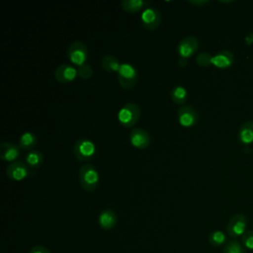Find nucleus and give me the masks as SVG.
I'll return each instance as SVG.
<instances>
[{"label": "nucleus", "mask_w": 253, "mask_h": 253, "mask_svg": "<svg viewBox=\"0 0 253 253\" xmlns=\"http://www.w3.org/2000/svg\"><path fill=\"white\" fill-rule=\"evenodd\" d=\"M121 6L127 13H136L144 10L148 6V3L142 0H123Z\"/></svg>", "instance_id": "19"}, {"label": "nucleus", "mask_w": 253, "mask_h": 253, "mask_svg": "<svg viewBox=\"0 0 253 253\" xmlns=\"http://www.w3.org/2000/svg\"><path fill=\"white\" fill-rule=\"evenodd\" d=\"M29 253H51L48 248L42 245H36L31 248Z\"/></svg>", "instance_id": "27"}, {"label": "nucleus", "mask_w": 253, "mask_h": 253, "mask_svg": "<svg viewBox=\"0 0 253 253\" xmlns=\"http://www.w3.org/2000/svg\"><path fill=\"white\" fill-rule=\"evenodd\" d=\"M241 244L245 249L253 250V230H246L241 236Z\"/></svg>", "instance_id": "26"}, {"label": "nucleus", "mask_w": 253, "mask_h": 253, "mask_svg": "<svg viewBox=\"0 0 253 253\" xmlns=\"http://www.w3.org/2000/svg\"><path fill=\"white\" fill-rule=\"evenodd\" d=\"M170 97L174 104L182 107L188 100V91L184 86L177 85L171 90Z\"/></svg>", "instance_id": "20"}, {"label": "nucleus", "mask_w": 253, "mask_h": 253, "mask_svg": "<svg viewBox=\"0 0 253 253\" xmlns=\"http://www.w3.org/2000/svg\"><path fill=\"white\" fill-rule=\"evenodd\" d=\"M43 162V155L40 150L33 149L26 155V164L32 169H38Z\"/></svg>", "instance_id": "21"}, {"label": "nucleus", "mask_w": 253, "mask_h": 253, "mask_svg": "<svg viewBox=\"0 0 253 253\" xmlns=\"http://www.w3.org/2000/svg\"><path fill=\"white\" fill-rule=\"evenodd\" d=\"M77 73H78V76L82 80H88L93 75V68L90 64L85 63V64L77 67Z\"/></svg>", "instance_id": "24"}, {"label": "nucleus", "mask_w": 253, "mask_h": 253, "mask_svg": "<svg viewBox=\"0 0 253 253\" xmlns=\"http://www.w3.org/2000/svg\"><path fill=\"white\" fill-rule=\"evenodd\" d=\"M78 76L77 69L68 63L60 64L54 71V78L59 83H70Z\"/></svg>", "instance_id": "11"}, {"label": "nucleus", "mask_w": 253, "mask_h": 253, "mask_svg": "<svg viewBox=\"0 0 253 253\" xmlns=\"http://www.w3.org/2000/svg\"><path fill=\"white\" fill-rule=\"evenodd\" d=\"M66 54L69 61L79 67L87 62L88 48L82 42L76 41L68 45Z\"/></svg>", "instance_id": "5"}, {"label": "nucleus", "mask_w": 253, "mask_h": 253, "mask_svg": "<svg viewBox=\"0 0 253 253\" xmlns=\"http://www.w3.org/2000/svg\"><path fill=\"white\" fill-rule=\"evenodd\" d=\"M222 253H246V249L237 240H231L225 244Z\"/></svg>", "instance_id": "23"}, {"label": "nucleus", "mask_w": 253, "mask_h": 253, "mask_svg": "<svg viewBox=\"0 0 253 253\" xmlns=\"http://www.w3.org/2000/svg\"><path fill=\"white\" fill-rule=\"evenodd\" d=\"M129 141L134 148L145 149L150 145L151 138L145 129L141 127H134L129 133Z\"/></svg>", "instance_id": "10"}, {"label": "nucleus", "mask_w": 253, "mask_h": 253, "mask_svg": "<svg viewBox=\"0 0 253 253\" xmlns=\"http://www.w3.org/2000/svg\"><path fill=\"white\" fill-rule=\"evenodd\" d=\"M247 227V218L243 213H236L229 219L227 226H226V232L228 235L232 238H236L239 236H242Z\"/></svg>", "instance_id": "8"}, {"label": "nucleus", "mask_w": 253, "mask_h": 253, "mask_svg": "<svg viewBox=\"0 0 253 253\" xmlns=\"http://www.w3.org/2000/svg\"><path fill=\"white\" fill-rule=\"evenodd\" d=\"M140 109L135 103L125 104L118 113V121L124 127H132L140 118Z\"/></svg>", "instance_id": "2"}, {"label": "nucleus", "mask_w": 253, "mask_h": 253, "mask_svg": "<svg viewBox=\"0 0 253 253\" xmlns=\"http://www.w3.org/2000/svg\"><path fill=\"white\" fill-rule=\"evenodd\" d=\"M199 48V40L194 36H188L183 38L178 45L177 52L181 58L187 59L194 55Z\"/></svg>", "instance_id": "9"}, {"label": "nucleus", "mask_w": 253, "mask_h": 253, "mask_svg": "<svg viewBox=\"0 0 253 253\" xmlns=\"http://www.w3.org/2000/svg\"><path fill=\"white\" fill-rule=\"evenodd\" d=\"M209 242L214 247L221 246L226 242V235L221 230H214L210 234Z\"/></svg>", "instance_id": "22"}, {"label": "nucleus", "mask_w": 253, "mask_h": 253, "mask_svg": "<svg viewBox=\"0 0 253 253\" xmlns=\"http://www.w3.org/2000/svg\"><path fill=\"white\" fill-rule=\"evenodd\" d=\"M78 179L80 186L86 192H94L100 183V175L98 170L94 165L89 163L80 167L78 171Z\"/></svg>", "instance_id": "1"}, {"label": "nucleus", "mask_w": 253, "mask_h": 253, "mask_svg": "<svg viewBox=\"0 0 253 253\" xmlns=\"http://www.w3.org/2000/svg\"><path fill=\"white\" fill-rule=\"evenodd\" d=\"M38 144V136L31 131L24 132L19 138V147L25 151H31Z\"/></svg>", "instance_id": "18"}, {"label": "nucleus", "mask_w": 253, "mask_h": 253, "mask_svg": "<svg viewBox=\"0 0 253 253\" xmlns=\"http://www.w3.org/2000/svg\"><path fill=\"white\" fill-rule=\"evenodd\" d=\"M118 216L116 212L111 209H106L101 211L98 217V223L101 228L105 230H110L114 228L117 224Z\"/></svg>", "instance_id": "15"}, {"label": "nucleus", "mask_w": 253, "mask_h": 253, "mask_svg": "<svg viewBox=\"0 0 253 253\" xmlns=\"http://www.w3.org/2000/svg\"><path fill=\"white\" fill-rule=\"evenodd\" d=\"M210 1L208 0H200V1H197V0H194V1H189L190 4H193V5H197V6H200V5H205L207 3H209Z\"/></svg>", "instance_id": "28"}, {"label": "nucleus", "mask_w": 253, "mask_h": 253, "mask_svg": "<svg viewBox=\"0 0 253 253\" xmlns=\"http://www.w3.org/2000/svg\"><path fill=\"white\" fill-rule=\"evenodd\" d=\"M140 21L145 30L153 31L160 26L161 14L156 8L148 5L144 10H142Z\"/></svg>", "instance_id": "6"}, {"label": "nucleus", "mask_w": 253, "mask_h": 253, "mask_svg": "<svg viewBox=\"0 0 253 253\" xmlns=\"http://www.w3.org/2000/svg\"><path fill=\"white\" fill-rule=\"evenodd\" d=\"M177 118L181 126L189 128L197 125L199 121V114L194 107L184 105L179 108Z\"/></svg>", "instance_id": "7"}, {"label": "nucleus", "mask_w": 253, "mask_h": 253, "mask_svg": "<svg viewBox=\"0 0 253 253\" xmlns=\"http://www.w3.org/2000/svg\"><path fill=\"white\" fill-rule=\"evenodd\" d=\"M20 151L21 148L19 145L10 142V141H5L0 144V158L3 161L6 162H16V160L20 156Z\"/></svg>", "instance_id": "13"}, {"label": "nucleus", "mask_w": 253, "mask_h": 253, "mask_svg": "<svg viewBox=\"0 0 253 253\" xmlns=\"http://www.w3.org/2000/svg\"><path fill=\"white\" fill-rule=\"evenodd\" d=\"M238 139L244 144L253 142V121L244 122L238 129Z\"/></svg>", "instance_id": "16"}, {"label": "nucleus", "mask_w": 253, "mask_h": 253, "mask_svg": "<svg viewBox=\"0 0 253 253\" xmlns=\"http://www.w3.org/2000/svg\"><path fill=\"white\" fill-rule=\"evenodd\" d=\"M122 63L119 58L115 55L106 54L101 58V66L102 68L109 73H118Z\"/></svg>", "instance_id": "17"}, {"label": "nucleus", "mask_w": 253, "mask_h": 253, "mask_svg": "<svg viewBox=\"0 0 253 253\" xmlns=\"http://www.w3.org/2000/svg\"><path fill=\"white\" fill-rule=\"evenodd\" d=\"M211 58H212V55L210 52L204 51V52H201L197 55L196 61H197L199 66L208 67L211 64Z\"/></svg>", "instance_id": "25"}, {"label": "nucleus", "mask_w": 253, "mask_h": 253, "mask_svg": "<svg viewBox=\"0 0 253 253\" xmlns=\"http://www.w3.org/2000/svg\"><path fill=\"white\" fill-rule=\"evenodd\" d=\"M118 82L124 89H131L137 82L138 74L136 68L128 62L122 63L118 71Z\"/></svg>", "instance_id": "4"}, {"label": "nucleus", "mask_w": 253, "mask_h": 253, "mask_svg": "<svg viewBox=\"0 0 253 253\" xmlns=\"http://www.w3.org/2000/svg\"><path fill=\"white\" fill-rule=\"evenodd\" d=\"M6 175L10 180L20 182L28 177L29 168L26 163L21 161H16V162L10 163L7 166Z\"/></svg>", "instance_id": "12"}, {"label": "nucleus", "mask_w": 253, "mask_h": 253, "mask_svg": "<svg viewBox=\"0 0 253 253\" xmlns=\"http://www.w3.org/2000/svg\"><path fill=\"white\" fill-rule=\"evenodd\" d=\"M73 153L77 161L88 162L96 154V145L88 138H79L74 143Z\"/></svg>", "instance_id": "3"}, {"label": "nucleus", "mask_w": 253, "mask_h": 253, "mask_svg": "<svg viewBox=\"0 0 253 253\" xmlns=\"http://www.w3.org/2000/svg\"><path fill=\"white\" fill-rule=\"evenodd\" d=\"M234 62V55L229 50H221L214 55H212L211 58V64L214 65L217 68H228L230 67Z\"/></svg>", "instance_id": "14"}]
</instances>
